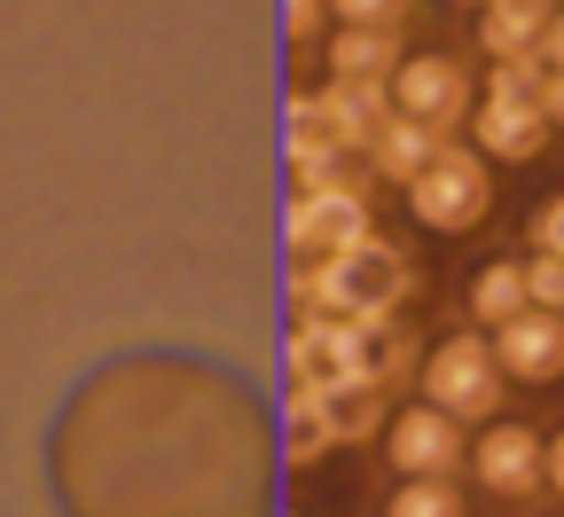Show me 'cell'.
<instances>
[{
	"mask_svg": "<svg viewBox=\"0 0 564 517\" xmlns=\"http://www.w3.org/2000/svg\"><path fill=\"white\" fill-rule=\"evenodd\" d=\"M329 17L337 24H408L415 0H329Z\"/></svg>",
	"mask_w": 564,
	"mask_h": 517,
	"instance_id": "cell-17",
	"label": "cell"
},
{
	"mask_svg": "<svg viewBox=\"0 0 564 517\" xmlns=\"http://www.w3.org/2000/svg\"><path fill=\"white\" fill-rule=\"evenodd\" d=\"M322 24H337V17H329V0H282V32H291V47L322 40Z\"/></svg>",
	"mask_w": 564,
	"mask_h": 517,
	"instance_id": "cell-19",
	"label": "cell"
},
{
	"mask_svg": "<svg viewBox=\"0 0 564 517\" xmlns=\"http://www.w3.org/2000/svg\"><path fill=\"white\" fill-rule=\"evenodd\" d=\"M463 455H470V423L447 416L440 400H408V408L384 423V463H392V478L463 471Z\"/></svg>",
	"mask_w": 564,
	"mask_h": 517,
	"instance_id": "cell-6",
	"label": "cell"
},
{
	"mask_svg": "<svg viewBox=\"0 0 564 517\" xmlns=\"http://www.w3.org/2000/svg\"><path fill=\"white\" fill-rule=\"evenodd\" d=\"M525 244H533V251H556V259H564V189L533 204V228H525Z\"/></svg>",
	"mask_w": 564,
	"mask_h": 517,
	"instance_id": "cell-18",
	"label": "cell"
},
{
	"mask_svg": "<svg viewBox=\"0 0 564 517\" xmlns=\"http://www.w3.org/2000/svg\"><path fill=\"white\" fill-rule=\"evenodd\" d=\"M415 392L440 400V408L463 416V423H486V416H502L510 377H502V360H494V337H486V330H447L432 353H423Z\"/></svg>",
	"mask_w": 564,
	"mask_h": 517,
	"instance_id": "cell-4",
	"label": "cell"
},
{
	"mask_svg": "<svg viewBox=\"0 0 564 517\" xmlns=\"http://www.w3.org/2000/svg\"><path fill=\"white\" fill-rule=\"evenodd\" d=\"M314 110H322V126H329V141L352 158L361 150L369 158V141L384 133V118H392V95L377 87V79H329L322 95H314Z\"/></svg>",
	"mask_w": 564,
	"mask_h": 517,
	"instance_id": "cell-9",
	"label": "cell"
},
{
	"mask_svg": "<svg viewBox=\"0 0 564 517\" xmlns=\"http://www.w3.org/2000/svg\"><path fill=\"white\" fill-rule=\"evenodd\" d=\"M541 79H549L541 55H494L486 79H478V95H541Z\"/></svg>",
	"mask_w": 564,
	"mask_h": 517,
	"instance_id": "cell-15",
	"label": "cell"
},
{
	"mask_svg": "<svg viewBox=\"0 0 564 517\" xmlns=\"http://www.w3.org/2000/svg\"><path fill=\"white\" fill-rule=\"evenodd\" d=\"M400 24H337L329 32V47H322V63H329V79H392L400 71Z\"/></svg>",
	"mask_w": 564,
	"mask_h": 517,
	"instance_id": "cell-10",
	"label": "cell"
},
{
	"mask_svg": "<svg viewBox=\"0 0 564 517\" xmlns=\"http://www.w3.org/2000/svg\"><path fill=\"white\" fill-rule=\"evenodd\" d=\"M541 110H549V126L564 133V71H549V79H541Z\"/></svg>",
	"mask_w": 564,
	"mask_h": 517,
	"instance_id": "cell-21",
	"label": "cell"
},
{
	"mask_svg": "<svg viewBox=\"0 0 564 517\" xmlns=\"http://www.w3.org/2000/svg\"><path fill=\"white\" fill-rule=\"evenodd\" d=\"M525 299L549 306V314H564V259L556 251H525Z\"/></svg>",
	"mask_w": 564,
	"mask_h": 517,
	"instance_id": "cell-16",
	"label": "cell"
},
{
	"mask_svg": "<svg viewBox=\"0 0 564 517\" xmlns=\"http://www.w3.org/2000/svg\"><path fill=\"white\" fill-rule=\"evenodd\" d=\"M463 471L486 502H510V509L549 502V431H533L525 416H486V423H470Z\"/></svg>",
	"mask_w": 564,
	"mask_h": 517,
	"instance_id": "cell-2",
	"label": "cell"
},
{
	"mask_svg": "<svg viewBox=\"0 0 564 517\" xmlns=\"http://www.w3.org/2000/svg\"><path fill=\"white\" fill-rule=\"evenodd\" d=\"M377 517H470V494L455 486V471H432V478H392L384 509Z\"/></svg>",
	"mask_w": 564,
	"mask_h": 517,
	"instance_id": "cell-14",
	"label": "cell"
},
{
	"mask_svg": "<svg viewBox=\"0 0 564 517\" xmlns=\"http://www.w3.org/2000/svg\"><path fill=\"white\" fill-rule=\"evenodd\" d=\"M533 299H525V259H510V251H494L470 282H463V314L478 322V330H502L510 314H525Z\"/></svg>",
	"mask_w": 564,
	"mask_h": 517,
	"instance_id": "cell-11",
	"label": "cell"
},
{
	"mask_svg": "<svg viewBox=\"0 0 564 517\" xmlns=\"http://www.w3.org/2000/svg\"><path fill=\"white\" fill-rule=\"evenodd\" d=\"M541 63H549V71H564V0L549 9V32H541Z\"/></svg>",
	"mask_w": 564,
	"mask_h": 517,
	"instance_id": "cell-20",
	"label": "cell"
},
{
	"mask_svg": "<svg viewBox=\"0 0 564 517\" xmlns=\"http://www.w3.org/2000/svg\"><path fill=\"white\" fill-rule=\"evenodd\" d=\"M463 9H486V0H463Z\"/></svg>",
	"mask_w": 564,
	"mask_h": 517,
	"instance_id": "cell-23",
	"label": "cell"
},
{
	"mask_svg": "<svg viewBox=\"0 0 564 517\" xmlns=\"http://www.w3.org/2000/svg\"><path fill=\"white\" fill-rule=\"evenodd\" d=\"M549 9L556 0H486L478 9V55H541V32H549Z\"/></svg>",
	"mask_w": 564,
	"mask_h": 517,
	"instance_id": "cell-12",
	"label": "cell"
},
{
	"mask_svg": "<svg viewBox=\"0 0 564 517\" xmlns=\"http://www.w3.org/2000/svg\"><path fill=\"white\" fill-rule=\"evenodd\" d=\"M267 408L196 353H110L47 408L55 517H267Z\"/></svg>",
	"mask_w": 564,
	"mask_h": 517,
	"instance_id": "cell-1",
	"label": "cell"
},
{
	"mask_svg": "<svg viewBox=\"0 0 564 517\" xmlns=\"http://www.w3.org/2000/svg\"><path fill=\"white\" fill-rule=\"evenodd\" d=\"M549 502H564V423L549 431Z\"/></svg>",
	"mask_w": 564,
	"mask_h": 517,
	"instance_id": "cell-22",
	"label": "cell"
},
{
	"mask_svg": "<svg viewBox=\"0 0 564 517\" xmlns=\"http://www.w3.org/2000/svg\"><path fill=\"white\" fill-rule=\"evenodd\" d=\"M440 141H447L440 126H423V118L392 110V118H384V133L369 141V165H377L384 181H400V189H408V181H415L423 165H432V150H440Z\"/></svg>",
	"mask_w": 564,
	"mask_h": 517,
	"instance_id": "cell-13",
	"label": "cell"
},
{
	"mask_svg": "<svg viewBox=\"0 0 564 517\" xmlns=\"http://www.w3.org/2000/svg\"><path fill=\"white\" fill-rule=\"evenodd\" d=\"M408 212H415V228H432V236H470L494 212V165L470 150V141L447 133L432 150V165L408 181Z\"/></svg>",
	"mask_w": 564,
	"mask_h": 517,
	"instance_id": "cell-3",
	"label": "cell"
},
{
	"mask_svg": "<svg viewBox=\"0 0 564 517\" xmlns=\"http://www.w3.org/2000/svg\"><path fill=\"white\" fill-rule=\"evenodd\" d=\"M463 126H470V150H478L486 165H533L549 141H556L541 95H478Z\"/></svg>",
	"mask_w": 564,
	"mask_h": 517,
	"instance_id": "cell-7",
	"label": "cell"
},
{
	"mask_svg": "<svg viewBox=\"0 0 564 517\" xmlns=\"http://www.w3.org/2000/svg\"><path fill=\"white\" fill-rule=\"evenodd\" d=\"M384 95H392V110H408V118H423V126L455 133V126L470 118V103H478V79H470L447 47H415V55H400V71L384 79Z\"/></svg>",
	"mask_w": 564,
	"mask_h": 517,
	"instance_id": "cell-5",
	"label": "cell"
},
{
	"mask_svg": "<svg viewBox=\"0 0 564 517\" xmlns=\"http://www.w3.org/2000/svg\"><path fill=\"white\" fill-rule=\"evenodd\" d=\"M486 337H494V360H502L510 385H556L564 377V314L525 306V314H510L502 330H486Z\"/></svg>",
	"mask_w": 564,
	"mask_h": 517,
	"instance_id": "cell-8",
	"label": "cell"
}]
</instances>
